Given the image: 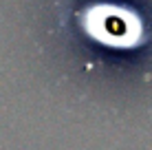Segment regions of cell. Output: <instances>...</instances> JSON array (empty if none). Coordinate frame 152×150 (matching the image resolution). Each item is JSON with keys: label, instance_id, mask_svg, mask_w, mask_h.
Segmentation results:
<instances>
[{"label": "cell", "instance_id": "1", "mask_svg": "<svg viewBox=\"0 0 152 150\" xmlns=\"http://www.w3.org/2000/svg\"><path fill=\"white\" fill-rule=\"evenodd\" d=\"M82 29L91 38L117 49H132L145 40V24L141 15L128 4L95 2L80 15Z\"/></svg>", "mask_w": 152, "mask_h": 150}]
</instances>
